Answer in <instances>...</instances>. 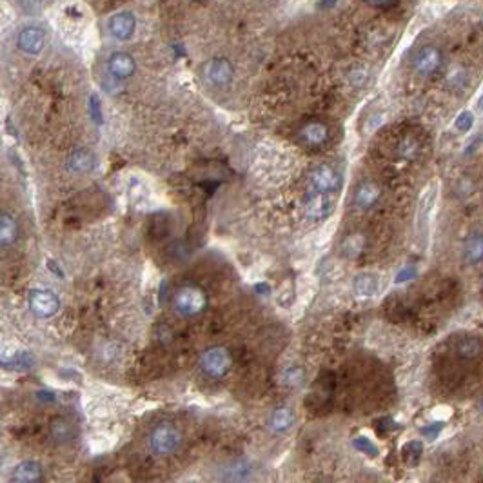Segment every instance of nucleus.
Instances as JSON below:
<instances>
[{
	"label": "nucleus",
	"instance_id": "nucleus-1",
	"mask_svg": "<svg viewBox=\"0 0 483 483\" xmlns=\"http://www.w3.org/2000/svg\"><path fill=\"white\" fill-rule=\"evenodd\" d=\"M182 432L173 422H158L147 434V449L156 458H169L179 452Z\"/></svg>",
	"mask_w": 483,
	"mask_h": 483
},
{
	"label": "nucleus",
	"instance_id": "nucleus-2",
	"mask_svg": "<svg viewBox=\"0 0 483 483\" xmlns=\"http://www.w3.org/2000/svg\"><path fill=\"white\" fill-rule=\"evenodd\" d=\"M173 307L177 311V315H180L182 318H195V316L202 315L206 311L207 295L204 293L202 287L186 284V286L179 287L174 291Z\"/></svg>",
	"mask_w": 483,
	"mask_h": 483
},
{
	"label": "nucleus",
	"instance_id": "nucleus-3",
	"mask_svg": "<svg viewBox=\"0 0 483 483\" xmlns=\"http://www.w3.org/2000/svg\"><path fill=\"white\" fill-rule=\"evenodd\" d=\"M198 367L207 378L222 380L231 371L233 358H231V352L225 347H209L198 358Z\"/></svg>",
	"mask_w": 483,
	"mask_h": 483
},
{
	"label": "nucleus",
	"instance_id": "nucleus-4",
	"mask_svg": "<svg viewBox=\"0 0 483 483\" xmlns=\"http://www.w3.org/2000/svg\"><path fill=\"white\" fill-rule=\"evenodd\" d=\"M340 186V177L331 165L320 164L309 173L305 195H334Z\"/></svg>",
	"mask_w": 483,
	"mask_h": 483
},
{
	"label": "nucleus",
	"instance_id": "nucleus-5",
	"mask_svg": "<svg viewBox=\"0 0 483 483\" xmlns=\"http://www.w3.org/2000/svg\"><path fill=\"white\" fill-rule=\"evenodd\" d=\"M29 309L38 318H53L60 309V298L49 289H33L29 293Z\"/></svg>",
	"mask_w": 483,
	"mask_h": 483
},
{
	"label": "nucleus",
	"instance_id": "nucleus-6",
	"mask_svg": "<svg viewBox=\"0 0 483 483\" xmlns=\"http://www.w3.org/2000/svg\"><path fill=\"white\" fill-rule=\"evenodd\" d=\"M254 476V465L247 458H233L220 467V480L224 483H249Z\"/></svg>",
	"mask_w": 483,
	"mask_h": 483
},
{
	"label": "nucleus",
	"instance_id": "nucleus-7",
	"mask_svg": "<svg viewBox=\"0 0 483 483\" xmlns=\"http://www.w3.org/2000/svg\"><path fill=\"white\" fill-rule=\"evenodd\" d=\"M336 207L334 195H305L304 213L313 222H320L327 218Z\"/></svg>",
	"mask_w": 483,
	"mask_h": 483
},
{
	"label": "nucleus",
	"instance_id": "nucleus-8",
	"mask_svg": "<svg viewBox=\"0 0 483 483\" xmlns=\"http://www.w3.org/2000/svg\"><path fill=\"white\" fill-rule=\"evenodd\" d=\"M46 476L42 461L38 460H22L15 465L10 474L11 483H40Z\"/></svg>",
	"mask_w": 483,
	"mask_h": 483
},
{
	"label": "nucleus",
	"instance_id": "nucleus-9",
	"mask_svg": "<svg viewBox=\"0 0 483 483\" xmlns=\"http://www.w3.org/2000/svg\"><path fill=\"white\" fill-rule=\"evenodd\" d=\"M204 76L211 85L224 88L233 80V66L227 58H211L204 66Z\"/></svg>",
	"mask_w": 483,
	"mask_h": 483
},
{
	"label": "nucleus",
	"instance_id": "nucleus-10",
	"mask_svg": "<svg viewBox=\"0 0 483 483\" xmlns=\"http://www.w3.org/2000/svg\"><path fill=\"white\" fill-rule=\"evenodd\" d=\"M46 44V33L38 26H26L17 37V46L26 55H38Z\"/></svg>",
	"mask_w": 483,
	"mask_h": 483
},
{
	"label": "nucleus",
	"instance_id": "nucleus-11",
	"mask_svg": "<svg viewBox=\"0 0 483 483\" xmlns=\"http://www.w3.org/2000/svg\"><path fill=\"white\" fill-rule=\"evenodd\" d=\"M49 438L55 445H67L76 438L75 423L67 416H55L49 422Z\"/></svg>",
	"mask_w": 483,
	"mask_h": 483
},
{
	"label": "nucleus",
	"instance_id": "nucleus-12",
	"mask_svg": "<svg viewBox=\"0 0 483 483\" xmlns=\"http://www.w3.org/2000/svg\"><path fill=\"white\" fill-rule=\"evenodd\" d=\"M108 28L109 33L117 38V40H127V38H131L133 33H135L136 20L129 11H120V13L113 15L111 19H109Z\"/></svg>",
	"mask_w": 483,
	"mask_h": 483
},
{
	"label": "nucleus",
	"instance_id": "nucleus-13",
	"mask_svg": "<svg viewBox=\"0 0 483 483\" xmlns=\"http://www.w3.org/2000/svg\"><path fill=\"white\" fill-rule=\"evenodd\" d=\"M441 66V53L434 46H425L414 58V69L423 76L432 75Z\"/></svg>",
	"mask_w": 483,
	"mask_h": 483
},
{
	"label": "nucleus",
	"instance_id": "nucleus-14",
	"mask_svg": "<svg viewBox=\"0 0 483 483\" xmlns=\"http://www.w3.org/2000/svg\"><path fill=\"white\" fill-rule=\"evenodd\" d=\"M108 69L115 79L126 80L129 76H133V73L136 71V62L129 53L117 51L109 56Z\"/></svg>",
	"mask_w": 483,
	"mask_h": 483
},
{
	"label": "nucleus",
	"instance_id": "nucleus-15",
	"mask_svg": "<svg viewBox=\"0 0 483 483\" xmlns=\"http://www.w3.org/2000/svg\"><path fill=\"white\" fill-rule=\"evenodd\" d=\"M97 165V158L90 149H75L67 156V169L71 173L88 174Z\"/></svg>",
	"mask_w": 483,
	"mask_h": 483
},
{
	"label": "nucleus",
	"instance_id": "nucleus-16",
	"mask_svg": "<svg viewBox=\"0 0 483 483\" xmlns=\"http://www.w3.org/2000/svg\"><path fill=\"white\" fill-rule=\"evenodd\" d=\"M329 138V129L322 122H309L300 129V140L307 146H322Z\"/></svg>",
	"mask_w": 483,
	"mask_h": 483
},
{
	"label": "nucleus",
	"instance_id": "nucleus-17",
	"mask_svg": "<svg viewBox=\"0 0 483 483\" xmlns=\"http://www.w3.org/2000/svg\"><path fill=\"white\" fill-rule=\"evenodd\" d=\"M295 423V413L289 407H278L275 409L269 416V429L275 434H284L293 427Z\"/></svg>",
	"mask_w": 483,
	"mask_h": 483
},
{
	"label": "nucleus",
	"instance_id": "nucleus-18",
	"mask_svg": "<svg viewBox=\"0 0 483 483\" xmlns=\"http://www.w3.org/2000/svg\"><path fill=\"white\" fill-rule=\"evenodd\" d=\"M382 197V189L378 183L366 182L361 183L357 191V206L361 209H371Z\"/></svg>",
	"mask_w": 483,
	"mask_h": 483
},
{
	"label": "nucleus",
	"instance_id": "nucleus-19",
	"mask_svg": "<svg viewBox=\"0 0 483 483\" xmlns=\"http://www.w3.org/2000/svg\"><path fill=\"white\" fill-rule=\"evenodd\" d=\"M19 238V224L13 216L2 213L0 215V247H8Z\"/></svg>",
	"mask_w": 483,
	"mask_h": 483
},
{
	"label": "nucleus",
	"instance_id": "nucleus-20",
	"mask_svg": "<svg viewBox=\"0 0 483 483\" xmlns=\"http://www.w3.org/2000/svg\"><path fill=\"white\" fill-rule=\"evenodd\" d=\"M464 256L469 263L482 262L483 260V236L482 235H474L467 240Z\"/></svg>",
	"mask_w": 483,
	"mask_h": 483
},
{
	"label": "nucleus",
	"instance_id": "nucleus-21",
	"mask_svg": "<svg viewBox=\"0 0 483 483\" xmlns=\"http://www.w3.org/2000/svg\"><path fill=\"white\" fill-rule=\"evenodd\" d=\"M480 349H482V345H480V342L476 338H465V340H461V342L458 343L456 351H458V354H460L461 358H465V360H473V358H476L480 354Z\"/></svg>",
	"mask_w": 483,
	"mask_h": 483
},
{
	"label": "nucleus",
	"instance_id": "nucleus-22",
	"mask_svg": "<svg viewBox=\"0 0 483 483\" xmlns=\"http://www.w3.org/2000/svg\"><path fill=\"white\" fill-rule=\"evenodd\" d=\"M354 287H357V291L360 293V295L371 296L376 293L378 281H376V278L371 277V275H361V277H358L357 281H354Z\"/></svg>",
	"mask_w": 483,
	"mask_h": 483
},
{
	"label": "nucleus",
	"instance_id": "nucleus-23",
	"mask_svg": "<svg viewBox=\"0 0 483 483\" xmlns=\"http://www.w3.org/2000/svg\"><path fill=\"white\" fill-rule=\"evenodd\" d=\"M284 382H286V385H289V387H298V385L304 384V371H302L300 367L287 369V371L284 373Z\"/></svg>",
	"mask_w": 483,
	"mask_h": 483
},
{
	"label": "nucleus",
	"instance_id": "nucleus-24",
	"mask_svg": "<svg viewBox=\"0 0 483 483\" xmlns=\"http://www.w3.org/2000/svg\"><path fill=\"white\" fill-rule=\"evenodd\" d=\"M398 153L402 158H413L414 155L418 153V144L411 138V136H407L405 140H402V144H400L398 147Z\"/></svg>",
	"mask_w": 483,
	"mask_h": 483
},
{
	"label": "nucleus",
	"instance_id": "nucleus-25",
	"mask_svg": "<svg viewBox=\"0 0 483 483\" xmlns=\"http://www.w3.org/2000/svg\"><path fill=\"white\" fill-rule=\"evenodd\" d=\"M473 124H474V117H473V113L469 111H464L460 117L455 120V127L458 129V131H467Z\"/></svg>",
	"mask_w": 483,
	"mask_h": 483
},
{
	"label": "nucleus",
	"instance_id": "nucleus-26",
	"mask_svg": "<svg viewBox=\"0 0 483 483\" xmlns=\"http://www.w3.org/2000/svg\"><path fill=\"white\" fill-rule=\"evenodd\" d=\"M352 445L357 447L358 450H361V452H369V455H376V452H378V449H376L375 443H373L371 440H367V438H363V436L357 438V440L352 441Z\"/></svg>",
	"mask_w": 483,
	"mask_h": 483
},
{
	"label": "nucleus",
	"instance_id": "nucleus-27",
	"mask_svg": "<svg viewBox=\"0 0 483 483\" xmlns=\"http://www.w3.org/2000/svg\"><path fill=\"white\" fill-rule=\"evenodd\" d=\"M441 427H443L441 423H432V425H427V427L422 429V434L425 438H429V440H434L438 432L441 431Z\"/></svg>",
	"mask_w": 483,
	"mask_h": 483
},
{
	"label": "nucleus",
	"instance_id": "nucleus-28",
	"mask_svg": "<svg viewBox=\"0 0 483 483\" xmlns=\"http://www.w3.org/2000/svg\"><path fill=\"white\" fill-rule=\"evenodd\" d=\"M414 272H416V269H414V268H405L404 271H400V275H398V277H396V284L407 281L409 278L414 277Z\"/></svg>",
	"mask_w": 483,
	"mask_h": 483
},
{
	"label": "nucleus",
	"instance_id": "nucleus-29",
	"mask_svg": "<svg viewBox=\"0 0 483 483\" xmlns=\"http://www.w3.org/2000/svg\"><path fill=\"white\" fill-rule=\"evenodd\" d=\"M382 122H384V117L382 115H375V117L369 120V124H367V127H369V131H375L376 127H380Z\"/></svg>",
	"mask_w": 483,
	"mask_h": 483
},
{
	"label": "nucleus",
	"instance_id": "nucleus-30",
	"mask_svg": "<svg viewBox=\"0 0 483 483\" xmlns=\"http://www.w3.org/2000/svg\"><path fill=\"white\" fill-rule=\"evenodd\" d=\"M478 109H480V111H483V97H482V99H480V104H478Z\"/></svg>",
	"mask_w": 483,
	"mask_h": 483
},
{
	"label": "nucleus",
	"instance_id": "nucleus-31",
	"mask_svg": "<svg viewBox=\"0 0 483 483\" xmlns=\"http://www.w3.org/2000/svg\"><path fill=\"white\" fill-rule=\"evenodd\" d=\"M188 483H197V482H188Z\"/></svg>",
	"mask_w": 483,
	"mask_h": 483
},
{
	"label": "nucleus",
	"instance_id": "nucleus-32",
	"mask_svg": "<svg viewBox=\"0 0 483 483\" xmlns=\"http://www.w3.org/2000/svg\"><path fill=\"white\" fill-rule=\"evenodd\" d=\"M482 405H483V404H482Z\"/></svg>",
	"mask_w": 483,
	"mask_h": 483
}]
</instances>
